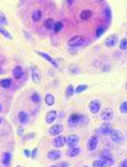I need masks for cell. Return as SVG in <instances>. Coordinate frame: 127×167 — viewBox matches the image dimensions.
I'll use <instances>...</instances> for the list:
<instances>
[{
  "label": "cell",
  "instance_id": "obj_30",
  "mask_svg": "<svg viewBox=\"0 0 127 167\" xmlns=\"http://www.w3.org/2000/svg\"><path fill=\"white\" fill-rule=\"evenodd\" d=\"M0 25H1V26L8 25V21H7V18H6L4 12H0Z\"/></svg>",
  "mask_w": 127,
  "mask_h": 167
},
{
  "label": "cell",
  "instance_id": "obj_45",
  "mask_svg": "<svg viewBox=\"0 0 127 167\" xmlns=\"http://www.w3.org/2000/svg\"><path fill=\"white\" fill-rule=\"evenodd\" d=\"M50 167H56V166H50Z\"/></svg>",
  "mask_w": 127,
  "mask_h": 167
},
{
  "label": "cell",
  "instance_id": "obj_15",
  "mask_svg": "<svg viewBox=\"0 0 127 167\" xmlns=\"http://www.w3.org/2000/svg\"><path fill=\"white\" fill-rule=\"evenodd\" d=\"M56 117H57V112L56 111H50L47 114H46L45 121H46V123L51 124V123H53L54 121H55Z\"/></svg>",
  "mask_w": 127,
  "mask_h": 167
},
{
  "label": "cell",
  "instance_id": "obj_33",
  "mask_svg": "<svg viewBox=\"0 0 127 167\" xmlns=\"http://www.w3.org/2000/svg\"><path fill=\"white\" fill-rule=\"evenodd\" d=\"M119 110H120V112H122L123 114H127V100L123 102L122 104H120Z\"/></svg>",
  "mask_w": 127,
  "mask_h": 167
},
{
  "label": "cell",
  "instance_id": "obj_44",
  "mask_svg": "<svg viewBox=\"0 0 127 167\" xmlns=\"http://www.w3.org/2000/svg\"><path fill=\"white\" fill-rule=\"evenodd\" d=\"M82 167H89V166H82Z\"/></svg>",
  "mask_w": 127,
  "mask_h": 167
},
{
  "label": "cell",
  "instance_id": "obj_29",
  "mask_svg": "<svg viewBox=\"0 0 127 167\" xmlns=\"http://www.w3.org/2000/svg\"><path fill=\"white\" fill-rule=\"evenodd\" d=\"M54 21L52 19V18H49L46 22H45V27L47 28V29H52L53 28V26H54Z\"/></svg>",
  "mask_w": 127,
  "mask_h": 167
},
{
  "label": "cell",
  "instance_id": "obj_6",
  "mask_svg": "<svg viewBox=\"0 0 127 167\" xmlns=\"http://www.w3.org/2000/svg\"><path fill=\"white\" fill-rule=\"evenodd\" d=\"M32 79L35 84H39L42 80V73H41L38 68L35 67V66L32 67Z\"/></svg>",
  "mask_w": 127,
  "mask_h": 167
},
{
  "label": "cell",
  "instance_id": "obj_9",
  "mask_svg": "<svg viewBox=\"0 0 127 167\" xmlns=\"http://www.w3.org/2000/svg\"><path fill=\"white\" fill-rule=\"evenodd\" d=\"M62 131H63V125L62 124H55V125H52L49 130V133L50 136H53V137H57L60 136Z\"/></svg>",
  "mask_w": 127,
  "mask_h": 167
},
{
  "label": "cell",
  "instance_id": "obj_25",
  "mask_svg": "<svg viewBox=\"0 0 127 167\" xmlns=\"http://www.w3.org/2000/svg\"><path fill=\"white\" fill-rule=\"evenodd\" d=\"M11 85V80L10 78H5V79H1V81H0V86L2 87V88H9Z\"/></svg>",
  "mask_w": 127,
  "mask_h": 167
},
{
  "label": "cell",
  "instance_id": "obj_26",
  "mask_svg": "<svg viewBox=\"0 0 127 167\" xmlns=\"http://www.w3.org/2000/svg\"><path fill=\"white\" fill-rule=\"evenodd\" d=\"M87 89H88V85H86V84H83V85H79L77 88H75V94H81L82 92L87 90Z\"/></svg>",
  "mask_w": 127,
  "mask_h": 167
},
{
  "label": "cell",
  "instance_id": "obj_37",
  "mask_svg": "<svg viewBox=\"0 0 127 167\" xmlns=\"http://www.w3.org/2000/svg\"><path fill=\"white\" fill-rule=\"evenodd\" d=\"M24 155H25V157H30L32 155H30V151L28 150V149H24Z\"/></svg>",
  "mask_w": 127,
  "mask_h": 167
},
{
  "label": "cell",
  "instance_id": "obj_22",
  "mask_svg": "<svg viewBox=\"0 0 127 167\" xmlns=\"http://www.w3.org/2000/svg\"><path fill=\"white\" fill-rule=\"evenodd\" d=\"M91 16H92V12H91V10H88V9L82 10L81 14H80V18H81L82 21H88V19L91 18Z\"/></svg>",
  "mask_w": 127,
  "mask_h": 167
},
{
  "label": "cell",
  "instance_id": "obj_14",
  "mask_svg": "<svg viewBox=\"0 0 127 167\" xmlns=\"http://www.w3.org/2000/svg\"><path fill=\"white\" fill-rule=\"evenodd\" d=\"M81 120H82V116L80 114H72L71 116L69 117V121L67 122L72 127V125H77L78 123H80Z\"/></svg>",
  "mask_w": 127,
  "mask_h": 167
},
{
  "label": "cell",
  "instance_id": "obj_18",
  "mask_svg": "<svg viewBox=\"0 0 127 167\" xmlns=\"http://www.w3.org/2000/svg\"><path fill=\"white\" fill-rule=\"evenodd\" d=\"M18 119H19V122L22 124H27L28 121H29V116H28V114L26 112H19Z\"/></svg>",
  "mask_w": 127,
  "mask_h": 167
},
{
  "label": "cell",
  "instance_id": "obj_43",
  "mask_svg": "<svg viewBox=\"0 0 127 167\" xmlns=\"http://www.w3.org/2000/svg\"><path fill=\"white\" fill-rule=\"evenodd\" d=\"M1 122H2V120H1V119H0V124H1Z\"/></svg>",
  "mask_w": 127,
  "mask_h": 167
},
{
  "label": "cell",
  "instance_id": "obj_40",
  "mask_svg": "<svg viewBox=\"0 0 127 167\" xmlns=\"http://www.w3.org/2000/svg\"><path fill=\"white\" fill-rule=\"evenodd\" d=\"M69 166V164L67 163H62L61 164V167H67Z\"/></svg>",
  "mask_w": 127,
  "mask_h": 167
},
{
  "label": "cell",
  "instance_id": "obj_3",
  "mask_svg": "<svg viewBox=\"0 0 127 167\" xmlns=\"http://www.w3.org/2000/svg\"><path fill=\"white\" fill-rule=\"evenodd\" d=\"M109 137H110L111 141H114L115 144H123L124 142V137L120 131L118 130H111L110 133H109Z\"/></svg>",
  "mask_w": 127,
  "mask_h": 167
},
{
  "label": "cell",
  "instance_id": "obj_17",
  "mask_svg": "<svg viewBox=\"0 0 127 167\" xmlns=\"http://www.w3.org/2000/svg\"><path fill=\"white\" fill-rule=\"evenodd\" d=\"M81 152V149L78 148V147H72V148H69V150L66 151V155L69 157H77L80 155Z\"/></svg>",
  "mask_w": 127,
  "mask_h": 167
},
{
  "label": "cell",
  "instance_id": "obj_19",
  "mask_svg": "<svg viewBox=\"0 0 127 167\" xmlns=\"http://www.w3.org/2000/svg\"><path fill=\"white\" fill-rule=\"evenodd\" d=\"M61 157V152L59 150H51L49 154H47V158L50 160H56Z\"/></svg>",
  "mask_w": 127,
  "mask_h": 167
},
{
  "label": "cell",
  "instance_id": "obj_2",
  "mask_svg": "<svg viewBox=\"0 0 127 167\" xmlns=\"http://www.w3.org/2000/svg\"><path fill=\"white\" fill-rule=\"evenodd\" d=\"M100 117H101V120L105 121V122L111 121L112 117H114V111H112V108H110V107L104 108V110L101 111V113H100Z\"/></svg>",
  "mask_w": 127,
  "mask_h": 167
},
{
  "label": "cell",
  "instance_id": "obj_41",
  "mask_svg": "<svg viewBox=\"0 0 127 167\" xmlns=\"http://www.w3.org/2000/svg\"><path fill=\"white\" fill-rule=\"evenodd\" d=\"M22 129H18V134H22Z\"/></svg>",
  "mask_w": 127,
  "mask_h": 167
},
{
  "label": "cell",
  "instance_id": "obj_48",
  "mask_svg": "<svg viewBox=\"0 0 127 167\" xmlns=\"http://www.w3.org/2000/svg\"><path fill=\"white\" fill-rule=\"evenodd\" d=\"M126 34H127V33H126Z\"/></svg>",
  "mask_w": 127,
  "mask_h": 167
},
{
  "label": "cell",
  "instance_id": "obj_20",
  "mask_svg": "<svg viewBox=\"0 0 127 167\" xmlns=\"http://www.w3.org/2000/svg\"><path fill=\"white\" fill-rule=\"evenodd\" d=\"M12 76L16 79H20L24 76V70L22 69V67H15L12 70Z\"/></svg>",
  "mask_w": 127,
  "mask_h": 167
},
{
  "label": "cell",
  "instance_id": "obj_16",
  "mask_svg": "<svg viewBox=\"0 0 127 167\" xmlns=\"http://www.w3.org/2000/svg\"><path fill=\"white\" fill-rule=\"evenodd\" d=\"M1 163L5 165V166H9L11 163V154L9 151H6L2 154V158H1Z\"/></svg>",
  "mask_w": 127,
  "mask_h": 167
},
{
  "label": "cell",
  "instance_id": "obj_4",
  "mask_svg": "<svg viewBox=\"0 0 127 167\" xmlns=\"http://www.w3.org/2000/svg\"><path fill=\"white\" fill-rule=\"evenodd\" d=\"M97 147H98V137H97V136H91V137H89L88 141H87V148H88V150L94 151Z\"/></svg>",
  "mask_w": 127,
  "mask_h": 167
},
{
  "label": "cell",
  "instance_id": "obj_28",
  "mask_svg": "<svg viewBox=\"0 0 127 167\" xmlns=\"http://www.w3.org/2000/svg\"><path fill=\"white\" fill-rule=\"evenodd\" d=\"M62 28H63V24L61 22H55L54 23V26H53V31L55 32V33H59L60 31H61Z\"/></svg>",
  "mask_w": 127,
  "mask_h": 167
},
{
  "label": "cell",
  "instance_id": "obj_39",
  "mask_svg": "<svg viewBox=\"0 0 127 167\" xmlns=\"http://www.w3.org/2000/svg\"><path fill=\"white\" fill-rule=\"evenodd\" d=\"M122 167H127V158H126V159H124V160H123Z\"/></svg>",
  "mask_w": 127,
  "mask_h": 167
},
{
  "label": "cell",
  "instance_id": "obj_13",
  "mask_svg": "<svg viewBox=\"0 0 127 167\" xmlns=\"http://www.w3.org/2000/svg\"><path fill=\"white\" fill-rule=\"evenodd\" d=\"M99 160L104 163V165H105V166H111V165H114V159H112V157L109 156V155H105V154H102L101 157H100Z\"/></svg>",
  "mask_w": 127,
  "mask_h": 167
},
{
  "label": "cell",
  "instance_id": "obj_5",
  "mask_svg": "<svg viewBox=\"0 0 127 167\" xmlns=\"http://www.w3.org/2000/svg\"><path fill=\"white\" fill-rule=\"evenodd\" d=\"M118 43V35L117 34H111L105 41V45L107 48H112Z\"/></svg>",
  "mask_w": 127,
  "mask_h": 167
},
{
  "label": "cell",
  "instance_id": "obj_32",
  "mask_svg": "<svg viewBox=\"0 0 127 167\" xmlns=\"http://www.w3.org/2000/svg\"><path fill=\"white\" fill-rule=\"evenodd\" d=\"M30 100H33L34 103H39V102H41V96H39L38 93H34V94L30 96Z\"/></svg>",
  "mask_w": 127,
  "mask_h": 167
},
{
  "label": "cell",
  "instance_id": "obj_27",
  "mask_svg": "<svg viewBox=\"0 0 127 167\" xmlns=\"http://www.w3.org/2000/svg\"><path fill=\"white\" fill-rule=\"evenodd\" d=\"M0 33L2 34L4 36H5L6 39H8V40H12V36H11V34L8 32V31H6L5 28L2 27V26H0Z\"/></svg>",
  "mask_w": 127,
  "mask_h": 167
},
{
  "label": "cell",
  "instance_id": "obj_7",
  "mask_svg": "<svg viewBox=\"0 0 127 167\" xmlns=\"http://www.w3.org/2000/svg\"><path fill=\"white\" fill-rule=\"evenodd\" d=\"M65 144H66V138H64L63 136H57L52 141V145L54 146L55 148H62Z\"/></svg>",
  "mask_w": 127,
  "mask_h": 167
},
{
  "label": "cell",
  "instance_id": "obj_36",
  "mask_svg": "<svg viewBox=\"0 0 127 167\" xmlns=\"http://www.w3.org/2000/svg\"><path fill=\"white\" fill-rule=\"evenodd\" d=\"M105 14H106V18H107V21H109L110 19V9L108 8V7H106L105 8Z\"/></svg>",
  "mask_w": 127,
  "mask_h": 167
},
{
  "label": "cell",
  "instance_id": "obj_35",
  "mask_svg": "<svg viewBox=\"0 0 127 167\" xmlns=\"http://www.w3.org/2000/svg\"><path fill=\"white\" fill-rule=\"evenodd\" d=\"M92 167H106V166L104 165V163L100 162L99 159H98V160H94V162L92 163Z\"/></svg>",
  "mask_w": 127,
  "mask_h": 167
},
{
  "label": "cell",
  "instance_id": "obj_46",
  "mask_svg": "<svg viewBox=\"0 0 127 167\" xmlns=\"http://www.w3.org/2000/svg\"><path fill=\"white\" fill-rule=\"evenodd\" d=\"M126 89H127V84H126Z\"/></svg>",
  "mask_w": 127,
  "mask_h": 167
},
{
  "label": "cell",
  "instance_id": "obj_24",
  "mask_svg": "<svg viewBox=\"0 0 127 167\" xmlns=\"http://www.w3.org/2000/svg\"><path fill=\"white\" fill-rule=\"evenodd\" d=\"M75 93V88L72 86V85H69L67 87H66L65 89V95H66V97L67 98H70V97H72L73 96V94Z\"/></svg>",
  "mask_w": 127,
  "mask_h": 167
},
{
  "label": "cell",
  "instance_id": "obj_8",
  "mask_svg": "<svg viewBox=\"0 0 127 167\" xmlns=\"http://www.w3.org/2000/svg\"><path fill=\"white\" fill-rule=\"evenodd\" d=\"M100 107H101V103L98 100H91L90 104H89V110H90L91 113H94V114H97L100 111Z\"/></svg>",
  "mask_w": 127,
  "mask_h": 167
},
{
  "label": "cell",
  "instance_id": "obj_47",
  "mask_svg": "<svg viewBox=\"0 0 127 167\" xmlns=\"http://www.w3.org/2000/svg\"><path fill=\"white\" fill-rule=\"evenodd\" d=\"M16 167H20V166H16Z\"/></svg>",
  "mask_w": 127,
  "mask_h": 167
},
{
  "label": "cell",
  "instance_id": "obj_21",
  "mask_svg": "<svg viewBox=\"0 0 127 167\" xmlns=\"http://www.w3.org/2000/svg\"><path fill=\"white\" fill-rule=\"evenodd\" d=\"M45 103L47 106H53L54 103H55V97L53 94H46L45 95Z\"/></svg>",
  "mask_w": 127,
  "mask_h": 167
},
{
  "label": "cell",
  "instance_id": "obj_34",
  "mask_svg": "<svg viewBox=\"0 0 127 167\" xmlns=\"http://www.w3.org/2000/svg\"><path fill=\"white\" fill-rule=\"evenodd\" d=\"M119 49L120 50H127V39H123L119 42Z\"/></svg>",
  "mask_w": 127,
  "mask_h": 167
},
{
  "label": "cell",
  "instance_id": "obj_12",
  "mask_svg": "<svg viewBox=\"0 0 127 167\" xmlns=\"http://www.w3.org/2000/svg\"><path fill=\"white\" fill-rule=\"evenodd\" d=\"M111 130H112V129L110 128V123L105 122V123H102V124L100 125V128H99V133H100V134H104V136H106V134H109V133H110Z\"/></svg>",
  "mask_w": 127,
  "mask_h": 167
},
{
  "label": "cell",
  "instance_id": "obj_10",
  "mask_svg": "<svg viewBox=\"0 0 127 167\" xmlns=\"http://www.w3.org/2000/svg\"><path fill=\"white\" fill-rule=\"evenodd\" d=\"M78 144H79V137H78L77 134H70V136L66 138V145L69 146L70 148L77 147Z\"/></svg>",
  "mask_w": 127,
  "mask_h": 167
},
{
  "label": "cell",
  "instance_id": "obj_23",
  "mask_svg": "<svg viewBox=\"0 0 127 167\" xmlns=\"http://www.w3.org/2000/svg\"><path fill=\"white\" fill-rule=\"evenodd\" d=\"M41 18H42V11L39 10V9H36V10L33 11V15H32V19H33V22L37 23L41 21Z\"/></svg>",
  "mask_w": 127,
  "mask_h": 167
},
{
  "label": "cell",
  "instance_id": "obj_42",
  "mask_svg": "<svg viewBox=\"0 0 127 167\" xmlns=\"http://www.w3.org/2000/svg\"><path fill=\"white\" fill-rule=\"evenodd\" d=\"M1 108H2V106H1V104H0V111H1Z\"/></svg>",
  "mask_w": 127,
  "mask_h": 167
},
{
  "label": "cell",
  "instance_id": "obj_11",
  "mask_svg": "<svg viewBox=\"0 0 127 167\" xmlns=\"http://www.w3.org/2000/svg\"><path fill=\"white\" fill-rule=\"evenodd\" d=\"M36 53H37L38 56H42V58H44V59H45V60H46L47 62H50V63L52 64V66H53V67H57V62H56L55 60H54V59H53V58H52L51 56H49L47 53L41 52V51H36Z\"/></svg>",
  "mask_w": 127,
  "mask_h": 167
},
{
  "label": "cell",
  "instance_id": "obj_1",
  "mask_svg": "<svg viewBox=\"0 0 127 167\" xmlns=\"http://www.w3.org/2000/svg\"><path fill=\"white\" fill-rule=\"evenodd\" d=\"M84 43V37L81 35H75V36H72L71 39L67 41V45L71 46V48H78V46H81Z\"/></svg>",
  "mask_w": 127,
  "mask_h": 167
},
{
  "label": "cell",
  "instance_id": "obj_38",
  "mask_svg": "<svg viewBox=\"0 0 127 167\" xmlns=\"http://www.w3.org/2000/svg\"><path fill=\"white\" fill-rule=\"evenodd\" d=\"M37 150H38V149H37V148H35V149H34L33 150V152H32V158H35V156H36V152H37Z\"/></svg>",
  "mask_w": 127,
  "mask_h": 167
},
{
  "label": "cell",
  "instance_id": "obj_31",
  "mask_svg": "<svg viewBox=\"0 0 127 167\" xmlns=\"http://www.w3.org/2000/svg\"><path fill=\"white\" fill-rule=\"evenodd\" d=\"M105 31H106V27L105 26H99V27L97 28V32H96V36L97 37H100L102 34L105 33Z\"/></svg>",
  "mask_w": 127,
  "mask_h": 167
}]
</instances>
